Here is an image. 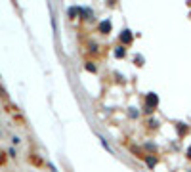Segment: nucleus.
Returning a JSON list of instances; mask_svg holds the SVG:
<instances>
[{
	"label": "nucleus",
	"mask_w": 191,
	"mask_h": 172,
	"mask_svg": "<svg viewBox=\"0 0 191 172\" xmlns=\"http://www.w3.org/2000/svg\"><path fill=\"white\" fill-rule=\"evenodd\" d=\"M0 98H2V100H8V94H6V90H4L2 86H0Z\"/></svg>",
	"instance_id": "obj_1"
},
{
	"label": "nucleus",
	"mask_w": 191,
	"mask_h": 172,
	"mask_svg": "<svg viewBox=\"0 0 191 172\" xmlns=\"http://www.w3.org/2000/svg\"><path fill=\"white\" fill-rule=\"evenodd\" d=\"M99 29H101V31H107V29H109V21H103V23H101V25H99Z\"/></svg>",
	"instance_id": "obj_2"
},
{
	"label": "nucleus",
	"mask_w": 191,
	"mask_h": 172,
	"mask_svg": "<svg viewBox=\"0 0 191 172\" xmlns=\"http://www.w3.org/2000/svg\"><path fill=\"white\" fill-rule=\"evenodd\" d=\"M123 40H124V42H130V40H132V36L128 35V31H126V33H124V35H123Z\"/></svg>",
	"instance_id": "obj_3"
},
{
	"label": "nucleus",
	"mask_w": 191,
	"mask_h": 172,
	"mask_svg": "<svg viewBox=\"0 0 191 172\" xmlns=\"http://www.w3.org/2000/svg\"><path fill=\"white\" fill-rule=\"evenodd\" d=\"M6 163V157H4V153H0V165H4Z\"/></svg>",
	"instance_id": "obj_4"
}]
</instances>
